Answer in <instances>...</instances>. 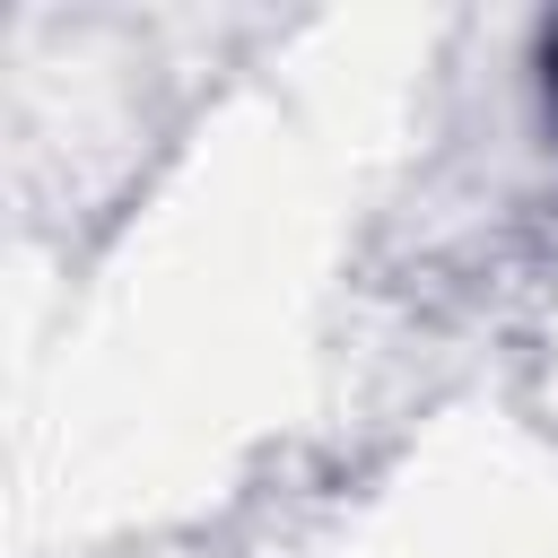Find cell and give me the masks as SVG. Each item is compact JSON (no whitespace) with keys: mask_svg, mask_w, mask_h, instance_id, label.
<instances>
[{"mask_svg":"<svg viewBox=\"0 0 558 558\" xmlns=\"http://www.w3.org/2000/svg\"><path fill=\"white\" fill-rule=\"evenodd\" d=\"M549 78H558V44H549Z\"/></svg>","mask_w":558,"mask_h":558,"instance_id":"obj_1","label":"cell"}]
</instances>
